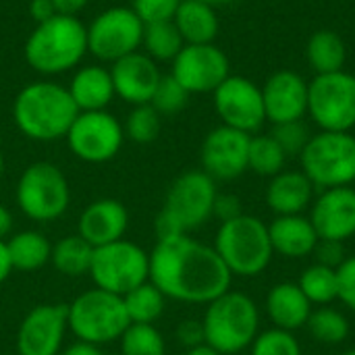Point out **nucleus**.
Masks as SVG:
<instances>
[{"mask_svg": "<svg viewBox=\"0 0 355 355\" xmlns=\"http://www.w3.org/2000/svg\"><path fill=\"white\" fill-rule=\"evenodd\" d=\"M231 279L216 250L189 235L158 239L150 254V283L177 302L210 304L229 291Z\"/></svg>", "mask_w": 355, "mask_h": 355, "instance_id": "obj_1", "label": "nucleus"}, {"mask_svg": "<svg viewBox=\"0 0 355 355\" xmlns=\"http://www.w3.org/2000/svg\"><path fill=\"white\" fill-rule=\"evenodd\" d=\"M77 114L79 110L69 89L54 81H33L25 85L12 102L17 129L35 141L67 137Z\"/></svg>", "mask_w": 355, "mask_h": 355, "instance_id": "obj_2", "label": "nucleus"}, {"mask_svg": "<svg viewBox=\"0 0 355 355\" xmlns=\"http://www.w3.org/2000/svg\"><path fill=\"white\" fill-rule=\"evenodd\" d=\"M23 54L27 64L40 75L67 73L87 54V27L79 17L54 15L33 27Z\"/></svg>", "mask_w": 355, "mask_h": 355, "instance_id": "obj_3", "label": "nucleus"}, {"mask_svg": "<svg viewBox=\"0 0 355 355\" xmlns=\"http://www.w3.org/2000/svg\"><path fill=\"white\" fill-rule=\"evenodd\" d=\"M216 196V181L204 171L179 175L168 187L164 206L156 216L158 239L189 235L200 229L212 216Z\"/></svg>", "mask_w": 355, "mask_h": 355, "instance_id": "obj_4", "label": "nucleus"}, {"mask_svg": "<svg viewBox=\"0 0 355 355\" xmlns=\"http://www.w3.org/2000/svg\"><path fill=\"white\" fill-rule=\"evenodd\" d=\"M202 324L206 345L223 355L239 354L248 349L258 337V306L245 293L229 289L208 304Z\"/></svg>", "mask_w": 355, "mask_h": 355, "instance_id": "obj_5", "label": "nucleus"}, {"mask_svg": "<svg viewBox=\"0 0 355 355\" xmlns=\"http://www.w3.org/2000/svg\"><path fill=\"white\" fill-rule=\"evenodd\" d=\"M214 250L237 277H258L272 260V243L268 235V225L250 214H239L233 220L220 223Z\"/></svg>", "mask_w": 355, "mask_h": 355, "instance_id": "obj_6", "label": "nucleus"}, {"mask_svg": "<svg viewBox=\"0 0 355 355\" xmlns=\"http://www.w3.org/2000/svg\"><path fill=\"white\" fill-rule=\"evenodd\" d=\"M67 322L79 341L98 347L121 339L131 324L123 297L98 287L83 291L67 306Z\"/></svg>", "mask_w": 355, "mask_h": 355, "instance_id": "obj_7", "label": "nucleus"}, {"mask_svg": "<svg viewBox=\"0 0 355 355\" xmlns=\"http://www.w3.org/2000/svg\"><path fill=\"white\" fill-rule=\"evenodd\" d=\"M302 173L318 189L347 187L355 181V135L352 131H320L300 154Z\"/></svg>", "mask_w": 355, "mask_h": 355, "instance_id": "obj_8", "label": "nucleus"}, {"mask_svg": "<svg viewBox=\"0 0 355 355\" xmlns=\"http://www.w3.org/2000/svg\"><path fill=\"white\" fill-rule=\"evenodd\" d=\"M17 204L21 212L35 223L60 218L71 202V189L64 173L52 162H33L19 177Z\"/></svg>", "mask_w": 355, "mask_h": 355, "instance_id": "obj_9", "label": "nucleus"}, {"mask_svg": "<svg viewBox=\"0 0 355 355\" xmlns=\"http://www.w3.org/2000/svg\"><path fill=\"white\" fill-rule=\"evenodd\" d=\"M89 277L98 289L123 297L150 281V254L127 239L94 248Z\"/></svg>", "mask_w": 355, "mask_h": 355, "instance_id": "obj_10", "label": "nucleus"}, {"mask_svg": "<svg viewBox=\"0 0 355 355\" xmlns=\"http://www.w3.org/2000/svg\"><path fill=\"white\" fill-rule=\"evenodd\" d=\"M308 114L320 131L355 127V75L343 71L316 75L308 83Z\"/></svg>", "mask_w": 355, "mask_h": 355, "instance_id": "obj_11", "label": "nucleus"}, {"mask_svg": "<svg viewBox=\"0 0 355 355\" xmlns=\"http://www.w3.org/2000/svg\"><path fill=\"white\" fill-rule=\"evenodd\" d=\"M87 27V52L102 62H116L141 46L144 21L131 6H112L102 10Z\"/></svg>", "mask_w": 355, "mask_h": 355, "instance_id": "obj_12", "label": "nucleus"}, {"mask_svg": "<svg viewBox=\"0 0 355 355\" xmlns=\"http://www.w3.org/2000/svg\"><path fill=\"white\" fill-rule=\"evenodd\" d=\"M67 141L79 160L100 164L119 154L125 141V131L116 116L106 110L79 112L67 133Z\"/></svg>", "mask_w": 355, "mask_h": 355, "instance_id": "obj_13", "label": "nucleus"}, {"mask_svg": "<svg viewBox=\"0 0 355 355\" xmlns=\"http://www.w3.org/2000/svg\"><path fill=\"white\" fill-rule=\"evenodd\" d=\"M214 110L225 127L254 135L266 123L262 87L241 75H229L214 92Z\"/></svg>", "mask_w": 355, "mask_h": 355, "instance_id": "obj_14", "label": "nucleus"}, {"mask_svg": "<svg viewBox=\"0 0 355 355\" xmlns=\"http://www.w3.org/2000/svg\"><path fill=\"white\" fill-rule=\"evenodd\" d=\"M171 75L189 94H208L231 75V64L214 44H185L173 60Z\"/></svg>", "mask_w": 355, "mask_h": 355, "instance_id": "obj_15", "label": "nucleus"}, {"mask_svg": "<svg viewBox=\"0 0 355 355\" xmlns=\"http://www.w3.org/2000/svg\"><path fill=\"white\" fill-rule=\"evenodd\" d=\"M250 139L252 135L225 125L212 129L200 150L202 171L214 181H233L241 177L248 171Z\"/></svg>", "mask_w": 355, "mask_h": 355, "instance_id": "obj_16", "label": "nucleus"}, {"mask_svg": "<svg viewBox=\"0 0 355 355\" xmlns=\"http://www.w3.org/2000/svg\"><path fill=\"white\" fill-rule=\"evenodd\" d=\"M67 329L64 304H40L21 320L17 352L19 355H60Z\"/></svg>", "mask_w": 355, "mask_h": 355, "instance_id": "obj_17", "label": "nucleus"}, {"mask_svg": "<svg viewBox=\"0 0 355 355\" xmlns=\"http://www.w3.org/2000/svg\"><path fill=\"white\" fill-rule=\"evenodd\" d=\"M308 83L295 71H277L262 85L266 121L272 125L304 121L308 114Z\"/></svg>", "mask_w": 355, "mask_h": 355, "instance_id": "obj_18", "label": "nucleus"}, {"mask_svg": "<svg viewBox=\"0 0 355 355\" xmlns=\"http://www.w3.org/2000/svg\"><path fill=\"white\" fill-rule=\"evenodd\" d=\"M110 77L114 85V96H119L131 106H139L150 104L162 73L156 60H152L146 52L137 50L112 62Z\"/></svg>", "mask_w": 355, "mask_h": 355, "instance_id": "obj_19", "label": "nucleus"}, {"mask_svg": "<svg viewBox=\"0 0 355 355\" xmlns=\"http://www.w3.org/2000/svg\"><path fill=\"white\" fill-rule=\"evenodd\" d=\"M310 220L320 239L345 241L355 235V189L333 187L324 189L312 204Z\"/></svg>", "mask_w": 355, "mask_h": 355, "instance_id": "obj_20", "label": "nucleus"}, {"mask_svg": "<svg viewBox=\"0 0 355 355\" xmlns=\"http://www.w3.org/2000/svg\"><path fill=\"white\" fill-rule=\"evenodd\" d=\"M129 225L127 208L112 198L92 202L79 216L77 235L83 237L92 248H102L123 239Z\"/></svg>", "mask_w": 355, "mask_h": 355, "instance_id": "obj_21", "label": "nucleus"}, {"mask_svg": "<svg viewBox=\"0 0 355 355\" xmlns=\"http://www.w3.org/2000/svg\"><path fill=\"white\" fill-rule=\"evenodd\" d=\"M268 235H270L272 250L277 254L295 260L314 254V248L320 239L312 220L302 214L277 216L268 225Z\"/></svg>", "mask_w": 355, "mask_h": 355, "instance_id": "obj_22", "label": "nucleus"}, {"mask_svg": "<svg viewBox=\"0 0 355 355\" xmlns=\"http://www.w3.org/2000/svg\"><path fill=\"white\" fill-rule=\"evenodd\" d=\"M312 181L302 171H281L275 175L266 189V204L277 216L302 214L314 196Z\"/></svg>", "mask_w": 355, "mask_h": 355, "instance_id": "obj_23", "label": "nucleus"}, {"mask_svg": "<svg viewBox=\"0 0 355 355\" xmlns=\"http://www.w3.org/2000/svg\"><path fill=\"white\" fill-rule=\"evenodd\" d=\"M67 89L79 112L106 110V106L114 98L110 69L100 64H87L77 69Z\"/></svg>", "mask_w": 355, "mask_h": 355, "instance_id": "obj_24", "label": "nucleus"}, {"mask_svg": "<svg viewBox=\"0 0 355 355\" xmlns=\"http://www.w3.org/2000/svg\"><path fill=\"white\" fill-rule=\"evenodd\" d=\"M266 312L275 329L293 333L308 324L312 304L297 283H279L266 295Z\"/></svg>", "mask_w": 355, "mask_h": 355, "instance_id": "obj_25", "label": "nucleus"}, {"mask_svg": "<svg viewBox=\"0 0 355 355\" xmlns=\"http://www.w3.org/2000/svg\"><path fill=\"white\" fill-rule=\"evenodd\" d=\"M173 23L185 44H214L220 29L214 6L198 0H183L173 17Z\"/></svg>", "mask_w": 355, "mask_h": 355, "instance_id": "obj_26", "label": "nucleus"}, {"mask_svg": "<svg viewBox=\"0 0 355 355\" xmlns=\"http://www.w3.org/2000/svg\"><path fill=\"white\" fill-rule=\"evenodd\" d=\"M8 258L12 264V270L31 272L42 268L46 262H50L52 245L40 231H21L12 235L6 241Z\"/></svg>", "mask_w": 355, "mask_h": 355, "instance_id": "obj_27", "label": "nucleus"}, {"mask_svg": "<svg viewBox=\"0 0 355 355\" xmlns=\"http://www.w3.org/2000/svg\"><path fill=\"white\" fill-rule=\"evenodd\" d=\"M306 58L310 67L316 71V75H327V73H337L343 71L345 58H347V48L341 35L333 29H320L312 33L306 46Z\"/></svg>", "mask_w": 355, "mask_h": 355, "instance_id": "obj_28", "label": "nucleus"}, {"mask_svg": "<svg viewBox=\"0 0 355 355\" xmlns=\"http://www.w3.org/2000/svg\"><path fill=\"white\" fill-rule=\"evenodd\" d=\"M92 258H94V248L79 235H69L62 237L54 248H52V264L54 268L71 279L89 275L92 268Z\"/></svg>", "mask_w": 355, "mask_h": 355, "instance_id": "obj_29", "label": "nucleus"}, {"mask_svg": "<svg viewBox=\"0 0 355 355\" xmlns=\"http://www.w3.org/2000/svg\"><path fill=\"white\" fill-rule=\"evenodd\" d=\"M141 46H144V52L152 60H156V62L171 60L173 62L175 56L185 46V42L173 21H156V23L144 25Z\"/></svg>", "mask_w": 355, "mask_h": 355, "instance_id": "obj_30", "label": "nucleus"}, {"mask_svg": "<svg viewBox=\"0 0 355 355\" xmlns=\"http://www.w3.org/2000/svg\"><path fill=\"white\" fill-rule=\"evenodd\" d=\"M123 304L131 324H154L164 312L166 297L156 285L146 281L144 285L123 295Z\"/></svg>", "mask_w": 355, "mask_h": 355, "instance_id": "obj_31", "label": "nucleus"}, {"mask_svg": "<svg viewBox=\"0 0 355 355\" xmlns=\"http://www.w3.org/2000/svg\"><path fill=\"white\" fill-rule=\"evenodd\" d=\"M287 154L277 144V139L266 135H252L250 139V154H248V168L260 177H275L285 168Z\"/></svg>", "mask_w": 355, "mask_h": 355, "instance_id": "obj_32", "label": "nucleus"}, {"mask_svg": "<svg viewBox=\"0 0 355 355\" xmlns=\"http://www.w3.org/2000/svg\"><path fill=\"white\" fill-rule=\"evenodd\" d=\"M300 289L308 297V302L314 306H327L335 300H339V279L337 270L322 266V264H312L306 268L300 277Z\"/></svg>", "mask_w": 355, "mask_h": 355, "instance_id": "obj_33", "label": "nucleus"}, {"mask_svg": "<svg viewBox=\"0 0 355 355\" xmlns=\"http://www.w3.org/2000/svg\"><path fill=\"white\" fill-rule=\"evenodd\" d=\"M308 329L316 341L327 343V345H339L349 335V320L341 312L322 306L310 314Z\"/></svg>", "mask_w": 355, "mask_h": 355, "instance_id": "obj_34", "label": "nucleus"}, {"mask_svg": "<svg viewBox=\"0 0 355 355\" xmlns=\"http://www.w3.org/2000/svg\"><path fill=\"white\" fill-rule=\"evenodd\" d=\"M119 341H121V355L166 354V343L154 324H129Z\"/></svg>", "mask_w": 355, "mask_h": 355, "instance_id": "obj_35", "label": "nucleus"}, {"mask_svg": "<svg viewBox=\"0 0 355 355\" xmlns=\"http://www.w3.org/2000/svg\"><path fill=\"white\" fill-rule=\"evenodd\" d=\"M160 119L162 116L152 108V104L133 106L123 125L125 137H129L135 144H152L160 133Z\"/></svg>", "mask_w": 355, "mask_h": 355, "instance_id": "obj_36", "label": "nucleus"}, {"mask_svg": "<svg viewBox=\"0 0 355 355\" xmlns=\"http://www.w3.org/2000/svg\"><path fill=\"white\" fill-rule=\"evenodd\" d=\"M189 96L191 94L168 73V75L160 77V83H158L150 104L160 116H173V114H179L187 106Z\"/></svg>", "mask_w": 355, "mask_h": 355, "instance_id": "obj_37", "label": "nucleus"}, {"mask_svg": "<svg viewBox=\"0 0 355 355\" xmlns=\"http://www.w3.org/2000/svg\"><path fill=\"white\" fill-rule=\"evenodd\" d=\"M252 355H302V347L293 333L283 329H270L264 333H258L254 339Z\"/></svg>", "mask_w": 355, "mask_h": 355, "instance_id": "obj_38", "label": "nucleus"}, {"mask_svg": "<svg viewBox=\"0 0 355 355\" xmlns=\"http://www.w3.org/2000/svg\"><path fill=\"white\" fill-rule=\"evenodd\" d=\"M270 135L277 139V144L283 148L287 156H300L310 141V129L304 121H291V123H279L272 125Z\"/></svg>", "mask_w": 355, "mask_h": 355, "instance_id": "obj_39", "label": "nucleus"}, {"mask_svg": "<svg viewBox=\"0 0 355 355\" xmlns=\"http://www.w3.org/2000/svg\"><path fill=\"white\" fill-rule=\"evenodd\" d=\"M181 2L183 0H131V8L146 25L156 21H173Z\"/></svg>", "mask_w": 355, "mask_h": 355, "instance_id": "obj_40", "label": "nucleus"}, {"mask_svg": "<svg viewBox=\"0 0 355 355\" xmlns=\"http://www.w3.org/2000/svg\"><path fill=\"white\" fill-rule=\"evenodd\" d=\"M339 279V300L355 312V256L345 258V262L337 268Z\"/></svg>", "mask_w": 355, "mask_h": 355, "instance_id": "obj_41", "label": "nucleus"}, {"mask_svg": "<svg viewBox=\"0 0 355 355\" xmlns=\"http://www.w3.org/2000/svg\"><path fill=\"white\" fill-rule=\"evenodd\" d=\"M314 256H316V264L329 266V268H339L345 262V248L341 241H333V239H318L316 248H314Z\"/></svg>", "mask_w": 355, "mask_h": 355, "instance_id": "obj_42", "label": "nucleus"}, {"mask_svg": "<svg viewBox=\"0 0 355 355\" xmlns=\"http://www.w3.org/2000/svg\"><path fill=\"white\" fill-rule=\"evenodd\" d=\"M241 212V200L233 193H218L216 200H214V210H212V216L220 218V223H227V220H233L237 218Z\"/></svg>", "mask_w": 355, "mask_h": 355, "instance_id": "obj_43", "label": "nucleus"}, {"mask_svg": "<svg viewBox=\"0 0 355 355\" xmlns=\"http://www.w3.org/2000/svg\"><path fill=\"white\" fill-rule=\"evenodd\" d=\"M177 339L181 345H185L187 349L204 345L206 337H204V324L200 320H183L177 327Z\"/></svg>", "mask_w": 355, "mask_h": 355, "instance_id": "obj_44", "label": "nucleus"}, {"mask_svg": "<svg viewBox=\"0 0 355 355\" xmlns=\"http://www.w3.org/2000/svg\"><path fill=\"white\" fill-rule=\"evenodd\" d=\"M54 15H56V8H54L52 0H31L29 2V17L35 21V25L52 19Z\"/></svg>", "mask_w": 355, "mask_h": 355, "instance_id": "obj_45", "label": "nucleus"}, {"mask_svg": "<svg viewBox=\"0 0 355 355\" xmlns=\"http://www.w3.org/2000/svg\"><path fill=\"white\" fill-rule=\"evenodd\" d=\"M56 15H67V17H77L87 4L89 0H52Z\"/></svg>", "mask_w": 355, "mask_h": 355, "instance_id": "obj_46", "label": "nucleus"}, {"mask_svg": "<svg viewBox=\"0 0 355 355\" xmlns=\"http://www.w3.org/2000/svg\"><path fill=\"white\" fill-rule=\"evenodd\" d=\"M60 355H102V352L98 349V345L85 343V341H77L73 345H69Z\"/></svg>", "mask_w": 355, "mask_h": 355, "instance_id": "obj_47", "label": "nucleus"}, {"mask_svg": "<svg viewBox=\"0 0 355 355\" xmlns=\"http://www.w3.org/2000/svg\"><path fill=\"white\" fill-rule=\"evenodd\" d=\"M10 272H12V264H10V258H8L6 241H0V285L8 279Z\"/></svg>", "mask_w": 355, "mask_h": 355, "instance_id": "obj_48", "label": "nucleus"}, {"mask_svg": "<svg viewBox=\"0 0 355 355\" xmlns=\"http://www.w3.org/2000/svg\"><path fill=\"white\" fill-rule=\"evenodd\" d=\"M12 231V214L6 206L0 204V241Z\"/></svg>", "mask_w": 355, "mask_h": 355, "instance_id": "obj_49", "label": "nucleus"}, {"mask_svg": "<svg viewBox=\"0 0 355 355\" xmlns=\"http://www.w3.org/2000/svg\"><path fill=\"white\" fill-rule=\"evenodd\" d=\"M185 355H223V354H218L216 349H212L210 345H198V347H191V349H187V354Z\"/></svg>", "mask_w": 355, "mask_h": 355, "instance_id": "obj_50", "label": "nucleus"}, {"mask_svg": "<svg viewBox=\"0 0 355 355\" xmlns=\"http://www.w3.org/2000/svg\"><path fill=\"white\" fill-rule=\"evenodd\" d=\"M198 2H204V4H210V6H220V4H229V2H233V0H198Z\"/></svg>", "mask_w": 355, "mask_h": 355, "instance_id": "obj_51", "label": "nucleus"}, {"mask_svg": "<svg viewBox=\"0 0 355 355\" xmlns=\"http://www.w3.org/2000/svg\"><path fill=\"white\" fill-rule=\"evenodd\" d=\"M4 173V156H2V150H0V177Z\"/></svg>", "mask_w": 355, "mask_h": 355, "instance_id": "obj_52", "label": "nucleus"}, {"mask_svg": "<svg viewBox=\"0 0 355 355\" xmlns=\"http://www.w3.org/2000/svg\"><path fill=\"white\" fill-rule=\"evenodd\" d=\"M341 355H355V349H349V352H345V354Z\"/></svg>", "mask_w": 355, "mask_h": 355, "instance_id": "obj_53", "label": "nucleus"}]
</instances>
